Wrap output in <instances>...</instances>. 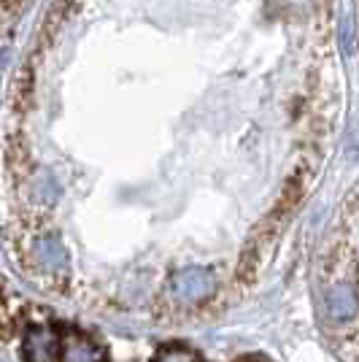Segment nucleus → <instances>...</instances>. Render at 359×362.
Masks as SVG:
<instances>
[{"label": "nucleus", "mask_w": 359, "mask_h": 362, "mask_svg": "<svg viewBox=\"0 0 359 362\" xmlns=\"http://www.w3.org/2000/svg\"><path fill=\"white\" fill-rule=\"evenodd\" d=\"M170 287H173V295H176L179 300L195 303L211 295V289H213V276H211L206 268H184L181 273L173 276Z\"/></svg>", "instance_id": "1"}, {"label": "nucleus", "mask_w": 359, "mask_h": 362, "mask_svg": "<svg viewBox=\"0 0 359 362\" xmlns=\"http://www.w3.org/2000/svg\"><path fill=\"white\" fill-rule=\"evenodd\" d=\"M157 362H195V357L189 351H184V349H170V351L160 354Z\"/></svg>", "instance_id": "7"}, {"label": "nucleus", "mask_w": 359, "mask_h": 362, "mask_svg": "<svg viewBox=\"0 0 359 362\" xmlns=\"http://www.w3.org/2000/svg\"><path fill=\"white\" fill-rule=\"evenodd\" d=\"M33 257L46 268H62L65 259H68V255H65V249H62V243L57 238H38L35 246H33Z\"/></svg>", "instance_id": "4"}, {"label": "nucleus", "mask_w": 359, "mask_h": 362, "mask_svg": "<svg viewBox=\"0 0 359 362\" xmlns=\"http://www.w3.org/2000/svg\"><path fill=\"white\" fill-rule=\"evenodd\" d=\"M54 349H57V335L46 327H38L25 338V354L30 362H49L54 357Z\"/></svg>", "instance_id": "3"}, {"label": "nucleus", "mask_w": 359, "mask_h": 362, "mask_svg": "<svg viewBox=\"0 0 359 362\" xmlns=\"http://www.w3.org/2000/svg\"><path fill=\"white\" fill-rule=\"evenodd\" d=\"M33 192H35V197H38L41 203H54L57 195H60V187H57V181H54L52 173L41 170V173L33 179Z\"/></svg>", "instance_id": "6"}, {"label": "nucleus", "mask_w": 359, "mask_h": 362, "mask_svg": "<svg viewBox=\"0 0 359 362\" xmlns=\"http://www.w3.org/2000/svg\"><path fill=\"white\" fill-rule=\"evenodd\" d=\"M324 308H327L329 319L335 322H348L359 314V300L357 292L348 287V284H335L324 298Z\"/></svg>", "instance_id": "2"}, {"label": "nucleus", "mask_w": 359, "mask_h": 362, "mask_svg": "<svg viewBox=\"0 0 359 362\" xmlns=\"http://www.w3.org/2000/svg\"><path fill=\"white\" fill-rule=\"evenodd\" d=\"M103 360V351L90 344V341H81V338H73L68 341L65 349H62V362H100Z\"/></svg>", "instance_id": "5"}]
</instances>
